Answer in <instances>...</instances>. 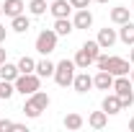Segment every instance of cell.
Wrapping results in <instances>:
<instances>
[{
	"instance_id": "6da1fadb",
	"label": "cell",
	"mask_w": 134,
	"mask_h": 132,
	"mask_svg": "<svg viewBox=\"0 0 134 132\" xmlns=\"http://www.w3.org/2000/svg\"><path fill=\"white\" fill-rule=\"evenodd\" d=\"M96 65L98 70H108L114 78L116 75H129V60H124V57H114V54H98L96 57Z\"/></svg>"
},
{
	"instance_id": "7a4b0ae2",
	"label": "cell",
	"mask_w": 134,
	"mask_h": 132,
	"mask_svg": "<svg viewBox=\"0 0 134 132\" xmlns=\"http://www.w3.org/2000/svg\"><path fill=\"white\" fill-rule=\"evenodd\" d=\"M98 54H100V44L98 42H85L83 47L77 49V54H75V65L80 67V70H88V67L96 62Z\"/></svg>"
},
{
	"instance_id": "3957f363",
	"label": "cell",
	"mask_w": 134,
	"mask_h": 132,
	"mask_svg": "<svg viewBox=\"0 0 134 132\" xmlns=\"http://www.w3.org/2000/svg\"><path fill=\"white\" fill-rule=\"evenodd\" d=\"M75 70H77L75 60H62V62H57L54 75H52V78L57 80V85L67 88V85H72V80H75Z\"/></svg>"
},
{
	"instance_id": "277c9868",
	"label": "cell",
	"mask_w": 134,
	"mask_h": 132,
	"mask_svg": "<svg viewBox=\"0 0 134 132\" xmlns=\"http://www.w3.org/2000/svg\"><path fill=\"white\" fill-rule=\"evenodd\" d=\"M18 93H23V96H31L34 91H39L41 88V78L36 75V73H21L16 80H13Z\"/></svg>"
},
{
	"instance_id": "5b68a950",
	"label": "cell",
	"mask_w": 134,
	"mask_h": 132,
	"mask_svg": "<svg viewBox=\"0 0 134 132\" xmlns=\"http://www.w3.org/2000/svg\"><path fill=\"white\" fill-rule=\"evenodd\" d=\"M57 49V31L54 29H44V31L36 36V52L39 54H49V52H54Z\"/></svg>"
},
{
	"instance_id": "8992f818",
	"label": "cell",
	"mask_w": 134,
	"mask_h": 132,
	"mask_svg": "<svg viewBox=\"0 0 134 132\" xmlns=\"http://www.w3.org/2000/svg\"><path fill=\"white\" fill-rule=\"evenodd\" d=\"M96 42L100 44V49H111V47L119 42V31L106 26V29H100V31H98V39H96Z\"/></svg>"
},
{
	"instance_id": "52a82bcc",
	"label": "cell",
	"mask_w": 134,
	"mask_h": 132,
	"mask_svg": "<svg viewBox=\"0 0 134 132\" xmlns=\"http://www.w3.org/2000/svg\"><path fill=\"white\" fill-rule=\"evenodd\" d=\"M72 88H75L77 93H88V91L93 88V78L88 75V70H83V73H75V80H72Z\"/></svg>"
},
{
	"instance_id": "ba28073f",
	"label": "cell",
	"mask_w": 134,
	"mask_h": 132,
	"mask_svg": "<svg viewBox=\"0 0 134 132\" xmlns=\"http://www.w3.org/2000/svg\"><path fill=\"white\" fill-rule=\"evenodd\" d=\"M132 85H134L132 78H126V75H116V78H114V88H111V91H114L116 96H129V93H134Z\"/></svg>"
},
{
	"instance_id": "9c48e42d",
	"label": "cell",
	"mask_w": 134,
	"mask_h": 132,
	"mask_svg": "<svg viewBox=\"0 0 134 132\" xmlns=\"http://www.w3.org/2000/svg\"><path fill=\"white\" fill-rule=\"evenodd\" d=\"M93 88H98V91H111V88H114V75H111L108 70H98V75L93 78Z\"/></svg>"
},
{
	"instance_id": "30bf717a",
	"label": "cell",
	"mask_w": 134,
	"mask_h": 132,
	"mask_svg": "<svg viewBox=\"0 0 134 132\" xmlns=\"http://www.w3.org/2000/svg\"><path fill=\"white\" fill-rule=\"evenodd\" d=\"M49 11L54 18H70V11H72V5H70V0H52L49 3Z\"/></svg>"
},
{
	"instance_id": "8fae6325",
	"label": "cell",
	"mask_w": 134,
	"mask_h": 132,
	"mask_svg": "<svg viewBox=\"0 0 134 132\" xmlns=\"http://www.w3.org/2000/svg\"><path fill=\"white\" fill-rule=\"evenodd\" d=\"M100 109H103L106 114H119V111H121V99H119L116 93H106V96H103V104H100Z\"/></svg>"
},
{
	"instance_id": "7c38bea8",
	"label": "cell",
	"mask_w": 134,
	"mask_h": 132,
	"mask_svg": "<svg viewBox=\"0 0 134 132\" xmlns=\"http://www.w3.org/2000/svg\"><path fill=\"white\" fill-rule=\"evenodd\" d=\"M72 23H75V29H90V26H93V13H90L88 8H77Z\"/></svg>"
},
{
	"instance_id": "4fadbf2b",
	"label": "cell",
	"mask_w": 134,
	"mask_h": 132,
	"mask_svg": "<svg viewBox=\"0 0 134 132\" xmlns=\"http://www.w3.org/2000/svg\"><path fill=\"white\" fill-rule=\"evenodd\" d=\"M23 8H26V3H23V0H5V3H3V13H5L8 18L21 16V13H23Z\"/></svg>"
},
{
	"instance_id": "5bb4252c",
	"label": "cell",
	"mask_w": 134,
	"mask_h": 132,
	"mask_svg": "<svg viewBox=\"0 0 134 132\" xmlns=\"http://www.w3.org/2000/svg\"><path fill=\"white\" fill-rule=\"evenodd\" d=\"M54 31H57V36H70L75 31V23L70 18H54Z\"/></svg>"
},
{
	"instance_id": "9a60e30c",
	"label": "cell",
	"mask_w": 134,
	"mask_h": 132,
	"mask_svg": "<svg viewBox=\"0 0 134 132\" xmlns=\"http://www.w3.org/2000/svg\"><path fill=\"white\" fill-rule=\"evenodd\" d=\"M111 21L121 26V23H126V21H132V13H129V8L126 5H119V8H111Z\"/></svg>"
},
{
	"instance_id": "2e32d148",
	"label": "cell",
	"mask_w": 134,
	"mask_h": 132,
	"mask_svg": "<svg viewBox=\"0 0 134 132\" xmlns=\"http://www.w3.org/2000/svg\"><path fill=\"white\" fill-rule=\"evenodd\" d=\"M18 75H21V70H18V65H10L8 60L0 65V78L3 80H16Z\"/></svg>"
},
{
	"instance_id": "e0dca14e",
	"label": "cell",
	"mask_w": 134,
	"mask_h": 132,
	"mask_svg": "<svg viewBox=\"0 0 134 132\" xmlns=\"http://www.w3.org/2000/svg\"><path fill=\"white\" fill-rule=\"evenodd\" d=\"M88 124H90L93 130H103V127L108 124V114H106V111H93V114L88 116Z\"/></svg>"
},
{
	"instance_id": "ac0fdd59",
	"label": "cell",
	"mask_w": 134,
	"mask_h": 132,
	"mask_svg": "<svg viewBox=\"0 0 134 132\" xmlns=\"http://www.w3.org/2000/svg\"><path fill=\"white\" fill-rule=\"evenodd\" d=\"M119 39L124 42V44H134V23L132 21H126V23H121V29H119Z\"/></svg>"
},
{
	"instance_id": "d6986e66",
	"label": "cell",
	"mask_w": 134,
	"mask_h": 132,
	"mask_svg": "<svg viewBox=\"0 0 134 132\" xmlns=\"http://www.w3.org/2000/svg\"><path fill=\"white\" fill-rule=\"evenodd\" d=\"M10 29H13L16 34H26L29 29H31V21H29V18H26L23 13H21V16L10 18Z\"/></svg>"
},
{
	"instance_id": "ffe728a7",
	"label": "cell",
	"mask_w": 134,
	"mask_h": 132,
	"mask_svg": "<svg viewBox=\"0 0 134 132\" xmlns=\"http://www.w3.org/2000/svg\"><path fill=\"white\" fill-rule=\"evenodd\" d=\"M54 67H57V65H54V62H49V60H39L34 73H36L39 78H49V75H54Z\"/></svg>"
},
{
	"instance_id": "44dd1931",
	"label": "cell",
	"mask_w": 134,
	"mask_h": 132,
	"mask_svg": "<svg viewBox=\"0 0 134 132\" xmlns=\"http://www.w3.org/2000/svg\"><path fill=\"white\" fill-rule=\"evenodd\" d=\"M83 124H85V119L77 114V111H70V114H65V127H67V130H80Z\"/></svg>"
},
{
	"instance_id": "7402d4cb",
	"label": "cell",
	"mask_w": 134,
	"mask_h": 132,
	"mask_svg": "<svg viewBox=\"0 0 134 132\" xmlns=\"http://www.w3.org/2000/svg\"><path fill=\"white\" fill-rule=\"evenodd\" d=\"M29 11L31 16H44L49 11V0H29Z\"/></svg>"
},
{
	"instance_id": "603a6c76",
	"label": "cell",
	"mask_w": 134,
	"mask_h": 132,
	"mask_svg": "<svg viewBox=\"0 0 134 132\" xmlns=\"http://www.w3.org/2000/svg\"><path fill=\"white\" fill-rule=\"evenodd\" d=\"M29 99H31L34 104H36V106L41 109V111H44V109L49 106V93H44V91H34V93L29 96Z\"/></svg>"
},
{
	"instance_id": "cb8c5ba5",
	"label": "cell",
	"mask_w": 134,
	"mask_h": 132,
	"mask_svg": "<svg viewBox=\"0 0 134 132\" xmlns=\"http://www.w3.org/2000/svg\"><path fill=\"white\" fill-rule=\"evenodd\" d=\"M13 93H16V85H13V80H3V78H0V99L8 101Z\"/></svg>"
},
{
	"instance_id": "d4e9b609",
	"label": "cell",
	"mask_w": 134,
	"mask_h": 132,
	"mask_svg": "<svg viewBox=\"0 0 134 132\" xmlns=\"http://www.w3.org/2000/svg\"><path fill=\"white\" fill-rule=\"evenodd\" d=\"M18 70H21V73H34V70H36V60L23 54V57L18 60Z\"/></svg>"
},
{
	"instance_id": "484cf974",
	"label": "cell",
	"mask_w": 134,
	"mask_h": 132,
	"mask_svg": "<svg viewBox=\"0 0 134 132\" xmlns=\"http://www.w3.org/2000/svg\"><path fill=\"white\" fill-rule=\"evenodd\" d=\"M23 114L29 116V119H36V116L41 114V109H39V106H36L31 99H26V104H23Z\"/></svg>"
},
{
	"instance_id": "4316f807",
	"label": "cell",
	"mask_w": 134,
	"mask_h": 132,
	"mask_svg": "<svg viewBox=\"0 0 134 132\" xmlns=\"http://www.w3.org/2000/svg\"><path fill=\"white\" fill-rule=\"evenodd\" d=\"M119 99H121V109H126V106L134 104V93H129V96H119Z\"/></svg>"
},
{
	"instance_id": "83f0119b",
	"label": "cell",
	"mask_w": 134,
	"mask_h": 132,
	"mask_svg": "<svg viewBox=\"0 0 134 132\" xmlns=\"http://www.w3.org/2000/svg\"><path fill=\"white\" fill-rule=\"evenodd\" d=\"M8 130H13V122L10 119H0V132H8Z\"/></svg>"
},
{
	"instance_id": "f1b7e54d",
	"label": "cell",
	"mask_w": 134,
	"mask_h": 132,
	"mask_svg": "<svg viewBox=\"0 0 134 132\" xmlns=\"http://www.w3.org/2000/svg\"><path fill=\"white\" fill-rule=\"evenodd\" d=\"M70 5H72V8H88L90 0H70Z\"/></svg>"
},
{
	"instance_id": "f546056e",
	"label": "cell",
	"mask_w": 134,
	"mask_h": 132,
	"mask_svg": "<svg viewBox=\"0 0 134 132\" xmlns=\"http://www.w3.org/2000/svg\"><path fill=\"white\" fill-rule=\"evenodd\" d=\"M5 36H8V29H5V26H0V44L5 42Z\"/></svg>"
},
{
	"instance_id": "4dcf8cb0",
	"label": "cell",
	"mask_w": 134,
	"mask_h": 132,
	"mask_svg": "<svg viewBox=\"0 0 134 132\" xmlns=\"http://www.w3.org/2000/svg\"><path fill=\"white\" fill-rule=\"evenodd\" d=\"M5 60H8V49H3V47H0V65H3Z\"/></svg>"
},
{
	"instance_id": "1f68e13d",
	"label": "cell",
	"mask_w": 134,
	"mask_h": 132,
	"mask_svg": "<svg viewBox=\"0 0 134 132\" xmlns=\"http://www.w3.org/2000/svg\"><path fill=\"white\" fill-rule=\"evenodd\" d=\"M13 130H16V132H29L26 127H23V124H16V122H13Z\"/></svg>"
},
{
	"instance_id": "d6a6232c",
	"label": "cell",
	"mask_w": 134,
	"mask_h": 132,
	"mask_svg": "<svg viewBox=\"0 0 134 132\" xmlns=\"http://www.w3.org/2000/svg\"><path fill=\"white\" fill-rule=\"evenodd\" d=\"M129 62L134 65V44H132V52H129Z\"/></svg>"
},
{
	"instance_id": "836d02e7",
	"label": "cell",
	"mask_w": 134,
	"mask_h": 132,
	"mask_svg": "<svg viewBox=\"0 0 134 132\" xmlns=\"http://www.w3.org/2000/svg\"><path fill=\"white\" fill-rule=\"evenodd\" d=\"M129 130L134 132V116H132V119H129Z\"/></svg>"
},
{
	"instance_id": "e575fe53",
	"label": "cell",
	"mask_w": 134,
	"mask_h": 132,
	"mask_svg": "<svg viewBox=\"0 0 134 132\" xmlns=\"http://www.w3.org/2000/svg\"><path fill=\"white\" fill-rule=\"evenodd\" d=\"M129 78H132V83H134V67H132V70H129Z\"/></svg>"
},
{
	"instance_id": "d590c367",
	"label": "cell",
	"mask_w": 134,
	"mask_h": 132,
	"mask_svg": "<svg viewBox=\"0 0 134 132\" xmlns=\"http://www.w3.org/2000/svg\"><path fill=\"white\" fill-rule=\"evenodd\" d=\"M96 3H108V0H96Z\"/></svg>"
},
{
	"instance_id": "8d00e7d4",
	"label": "cell",
	"mask_w": 134,
	"mask_h": 132,
	"mask_svg": "<svg viewBox=\"0 0 134 132\" xmlns=\"http://www.w3.org/2000/svg\"><path fill=\"white\" fill-rule=\"evenodd\" d=\"M0 16H3V5H0Z\"/></svg>"
},
{
	"instance_id": "74e56055",
	"label": "cell",
	"mask_w": 134,
	"mask_h": 132,
	"mask_svg": "<svg viewBox=\"0 0 134 132\" xmlns=\"http://www.w3.org/2000/svg\"><path fill=\"white\" fill-rule=\"evenodd\" d=\"M132 8H134V3H132Z\"/></svg>"
},
{
	"instance_id": "f35d334b",
	"label": "cell",
	"mask_w": 134,
	"mask_h": 132,
	"mask_svg": "<svg viewBox=\"0 0 134 132\" xmlns=\"http://www.w3.org/2000/svg\"><path fill=\"white\" fill-rule=\"evenodd\" d=\"M49 3H52V0H49Z\"/></svg>"
}]
</instances>
